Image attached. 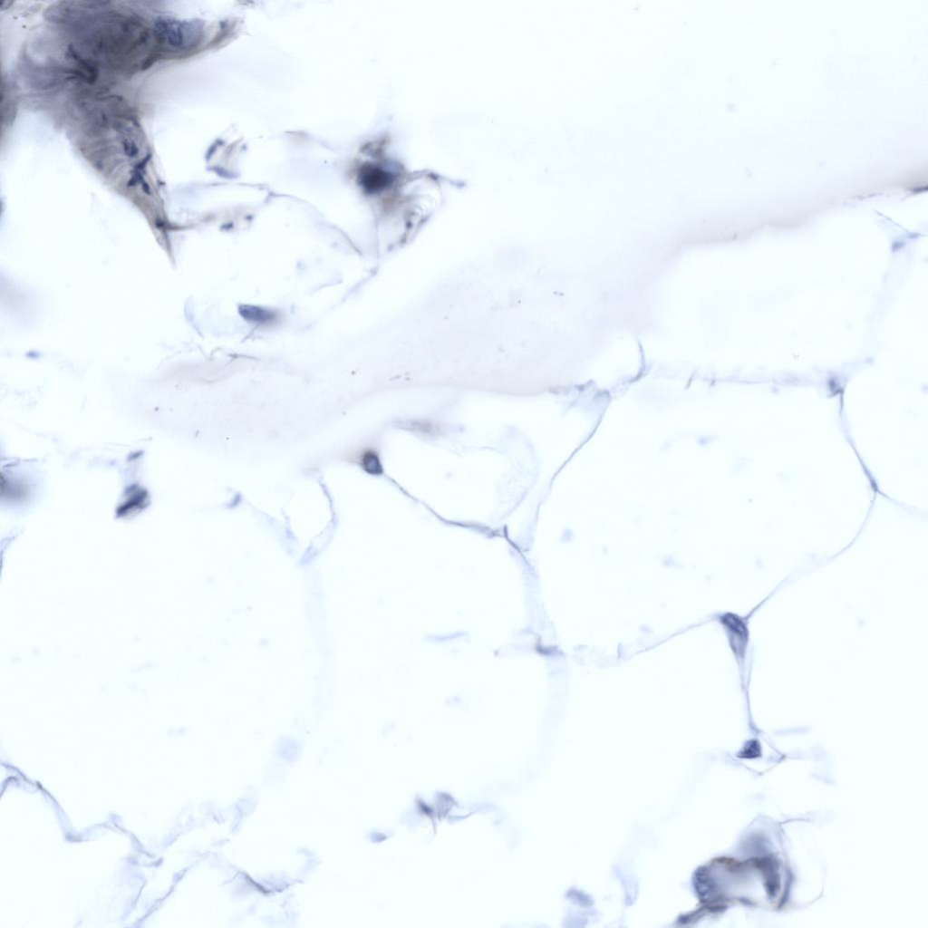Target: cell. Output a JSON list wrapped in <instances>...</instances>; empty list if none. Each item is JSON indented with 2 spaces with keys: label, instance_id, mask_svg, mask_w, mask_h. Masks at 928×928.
<instances>
[{
  "label": "cell",
  "instance_id": "1",
  "mask_svg": "<svg viewBox=\"0 0 928 928\" xmlns=\"http://www.w3.org/2000/svg\"><path fill=\"white\" fill-rule=\"evenodd\" d=\"M148 34L132 20L116 19L99 26L87 38L97 54L111 62L133 58L147 44Z\"/></svg>",
  "mask_w": 928,
  "mask_h": 928
},
{
  "label": "cell",
  "instance_id": "2",
  "mask_svg": "<svg viewBox=\"0 0 928 928\" xmlns=\"http://www.w3.org/2000/svg\"><path fill=\"white\" fill-rule=\"evenodd\" d=\"M154 35L160 44L174 50H187L198 44L202 36V24L195 20L160 19Z\"/></svg>",
  "mask_w": 928,
  "mask_h": 928
},
{
  "label": "cell",
  "instance_id": "3",
  "mask_svg": "<svg viewBox=\"0 0 928 928\" xmlns=\"http://www.w3.org/2000/svg\"><path fill=\"white\" fill-rule=\"evenodd\" d=\"M719 622L725 632L730 649L743 681L750 641L749 617L733 612H725L719 615Z\"/></svg>",
  "mask_w": 928,
  "mask_h": 928
},
{
  "label": "cell",
  "instance_id": "4",
  "mask_svg": "<svg viewBox=\"0 0 928 928\" xmlns=\"http://www.w3.org/2000/svg\"><path fill=\"white\" fill-rule=\"evenodd\" d=\"M362 469L370 474L379 475L382 473V467L378 454L373 450H366L361 455L360 460Z\"/></svg>",
  "mask_w": 928,
  "mask_h": 928
}]
</instances>
